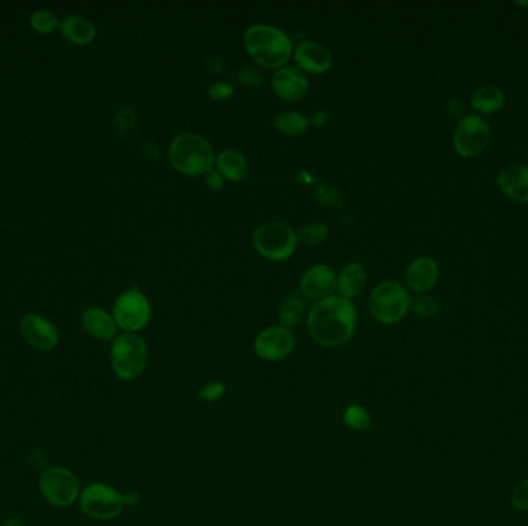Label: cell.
Instances as JSON below:
<instances>
[{
	"label": "cell",
	"mask_w": 528,
	"mask_h": 526,
	"mask_svg": "<svg viewBox=\"0 0 528 526\" xmlns=\"http://www.w3.org/2000/svg\"><path fill=\"white\" fill-rule=\"evenodd\" d=\"M506 104V93L498 85H483L474 91L472 105L481 113L490 114L499 112Z\"/></svg>",
	"instance_id": "22"
},
{
	"label": "cell",
	"mask_w": 528,
	"mask_h": 526,
	"mask_svg": "<svg viewBox=\"0 0 528 526\" xmlns=\"http://www.w3.org/2000/svg\"><path fill=\"white\" fill-rule=\"evenodd\" d=\"M125 504L135 505L137 504L138 500V494H129V496H124Z\"/></svg>",
	"instance_id": "38"
},
{
	"label": "cell",
	"mask_w": 528,
	"mask_h": 526,
	"mask_svg": "<svg viewBox=\"0 0 528 526\" xmlns=\"http://www.w3.org/2000/svg\"><path fill=\"white\" fill-rule=\"evenodd\" d=\"M371 315L381 324H396L408 313L411 296L404 284L387 280L377 284L368 300Z\"/></svg>",
	"instance_id": "5"
},
{
	"label": "cell",
	"mask_w": 528,
	"mask_h": 526,
	"mask_svg": "<svg viewBox=\"0 0 528 526\" xmlns=\"http://www.w3.org/2000/svg\"><path fill=\"white\" fill-rule=\"evenodd\" d=\"M205 65H207V68H211L212 71H215V73L222 74L224 71V63L218 57H209Z\"/></svg>",
	"instance_id": "35"
},
{
	"label": "cell",
	"mask_w": 528,
	"mask_h": 526,
	"mask_svg": "<svg viewBox=\"0 0 528 526\" xmlns=\"http://www.w3.org/2000/svg\"><path fill=\"white\" fill-rule=\"evenodd\" d=\"M294 59H296L297 67L305 73L323 74L330 71L332 67L330 50L314 40L301 42L296 48Z\"/></svg>",
	"instance_id": "15"
},
{
	"label": "cell",
	"mask_w": 528,
	"mask_h": 526,
	"mask_svg": "<svg viewBox=\"0 0 528 526\" xmlns=\"http://www.w3.org/2000/svg\"><path fill=\"white\" fill-rule=\"evenodd\" d=\"M245 46L258 65L264 68H279L288 65L292 56V40L283 29L256 23L246 29Z\"/></svg>",
	"instance_id": "2"
},
{
	"label": "cell",
	"mask_w": 528,
	"mask_h": 526,
	"mask_svg": "<svg viewBox=\"0 0 528 526\" xmlns=\"http://www.w3.org/2000/svg\"><path fill=\"white\" fill-rule=\"evenodd\" d=\"M511 506L519 513L528 511V477L519 481L511 492Z\"/></svg>",
	"instance_id": "30"
},
{
	"label": "cell",
	"mask_w": 528,
	"mask_h": 526,
	"mask_svg": "<svg viewBox=\"0 0 528 526\" xmlns=\"http://www.w3.org/2000/svg\"><path fill=\"white\" fill-rule=\"evenodd\" d=\"M343 423L347 424L348 428L352 430H368L373 424L370 413L360 405H351L345 409L343 413Z\"/></svg>",
	"instance_id": "25"
},
{
	"label": "cell",
	"mask_w": 528,
	"mask_h": 526,
	"mask_svg": "<svg viewBox=\"0 0 528 526\" xmlns=\"http://www.w3.org/2000/svg\"><path fill=\"white\" fill-rule=\"evenodd\" d=\"M2 526H23V522L21 519H16V517H13L10 521L6 522L5 525Z\"/></svg>",
	"instance_id": "39"
},
{
	"label": "cell",
	"mask_w": 528,
	"mask_h": 526,
	"mask_svg": "<svg viewBox=\"0 0 528 526\" xmlns=\"http://www.w3.org/2000/svg\"><path fill=\"white\" fill-rule=\"evenodd\" d=\"M500 190L519 203H528V165H508L498 176Z\"/></svg>",
	"instance_id": "18"
},
{
	"label": "cell",
	"mask_w": 528,
	"mask_h": 526,
	"mask_svg": "<svg viewBox=\"0 0 528 526\" xmlns=\"http://www.w3.org/2000/svg\"><path fill=\"white\" fill-rule=\"evenodd\" d=\"M252 244L263 258L269 261H286L296 252L298 237L286 222L267 221L254 230Z\"/></svg>",
	"instance_id": "6"
},
{
	"label": "cell",
	"mask_w": 528,
	"mask_h": 526,
	"mask_svg": "<svg viewBox=\"0 0 528 526\" xmlns=\"http://www.w3.org/2000/svg\"><path fill=\"white\" fill-rule=\"evenodd\" d=\"M114 321L125 334H137L147 326L152 318V305L147 296L138 288L125 290L114 301Z\"/></svg>",
	"instance_id": "9"
},
{
	"label": "cell",
	"mask_w": 528,
	"mask_h": 526,
	"mask_svg": "<svg viewBox=\"0 0 528 526\" xmlns=\"http://www.w3.org/2000/svg\"><path fill=\"white\" fill-rule=\"evenodd\" d=\"M80 322H82V328L87 334L93 338L101 339V341H110V339L116 338L118 324L114 321L113 315H110L101 307L86 309L82 312Z\"/></svg>",
	"instance_id": "17"
},
{
	"label": "cell",
	"mask_w": 528,
	"mask_h": 526,
	"mask_svg": "<svg viewBox=\"0 0 528 526\" xmlns=\"http://www.w3.org/2000/svg\"><path fill=\"white\" fill-rule=\"evenodd\" d=\"M328 235H330V229L318 221L309 222L301 229L300 233H297L298 243L305 244L307 247H315L318 244L324 243Z\"/></svg>",
	"instance_id": "26"
},
{
	"label": "cell",
	"mask_w": 528,
	"mask_h": 526,
	"mask_svg": "<svg viewBox=\"0 0 528 526\" xmlns=\"http://www.w3.org/2000/svg\"><path fill=\"white\" fill-rule=\"evenodd\" d=\"M254 347H256V355L263 360L281 362L294 351L296 337L290 332V329L283 326H269L256 335Z\"/></svg>",
	"instance_id": "11"
},
{
	"label": "cell",
	"mask_w": 528,
	"mask_h": 526,
	"mask_svg": "<svg viewBox=\"0 0 528 526\" xmlns=\"http://www.w3.org/2000/svg\"><path fill=\"white\" fill-rule=\"evenodd\" d=\"M411 311L415 312V315H419L422 318H432L438 315L440 312V305L439 301L428 294H417L411 300Z\"/></svg>",
	"instance_id": "27"
},
{
	"label": "cell",
	"mask_w": 528,
	"mask_h": 526,
	"mask_svg": "<svg viewBox=\"0 0 528 526\" xmlns=\"http://www.w3.org/2000/svg\"><path fill=\"white\" fill-rule=\"evenodd\" d=\"M110 362L118 379L122 381L137 380L147 368V343L137 334L118 335L112 343Z\"/></svg>",
	"instance_id": "4"
},
{
	"label": "cell",
	"mask_w": 528,
	"mask_h": 526,
	"mask_svg": "<svg viewBox=\"0 0 528 526\" xmlns=\"http://www.w3.org/2000/svg\"><path fill=\"white\" fill-rule=\"evenodd\" d=\"M21 334L31 347L38 351L50 352L59 341V332L46 318L29 313L21 320Z\"/></svg>",
	"instance_id": "13"
},
{
	"label": "cell",
	"mask_w": 528,
	"mask_h": 526,
	"mask_svg": "<svg viewBox=\"0 0 528 526\" xmlns=\"http://www.w3.org/2000/svg\"><path fill=\"white\" fill-rule=\"evenodd\" d=\"M491 139L490 124L479 114H468L460 119L456 127L455 142L456 152L464 158H474L482 153Z\"/></svg>",
	"instance_id": "10"
},
{
	"label": "cell",
	"mask_w": 528,
	"mask_h": 526,
	"mask_svg": "<svg viewBox=\"0 0 528 526\" xmlns=\"http://www.w3.org/2000/svg\"><path fill=\"white\" fill-rule=\"evenodd\" d=\"M357 328V311L352 301L331 295L317 301L307 315V330L314 341L324 347L345 345Z\"/></svg>",
	"instance_id": "1"
},
{
	"label": "cell",
	"mask_w": 528,
	"mask_h": 526,
	"mask_svg": "<svg viewBox=\"0 0 528 526\" xmlns=\"http://www.w3.org/2000/svg\"><path fill=\"white\" fill-rule=\"evenodd\" d=\"M448 110L453 114H460L464 112V107H462L459 99H451L448 102Z\"/></svg>",
	"instance_id": "37"
},
{
	"label": "cell",
	"mask_w": 528,
	"mask_h": 526,
	"mask_svg": "<svg viewBox=\"0 0 528 526\" xmlns=\"http://www.w3.org/2000/svg\"><path fill=\"white\" fill-rule=\"evenodd\" d=\"M205 181L209 186V188L215 190V192L224 188V178H222V173L218 170L212 169L209 173H205Z\"/></svg>",
	"instance_id": "34"
},
{
	"label": "cell",
	"mask_w": 528,
	"mask_h": 526,
	"mask_svg": "<svg viewBox=\"0 0 528 526\" xmlns=\"http://www.w3.org/2000/svg\"><path fill=\"white\" fill-rule=\"evenodd\" d=\"M215 167L228 181H243L249 173L247 159L237 150H222L215 159Z\"/></svg>",
	"instance_id": "20"
},
{
	"label": "cell",
	"mask_w": 528,
	"mask_h": 526,
	"mask_svg": "<svg viewBox=\"0 0 528 526\" xmlns=\"http://www.w3.org/2000/svg\"><path fill=\"white\" fill-rule=\"evenodd\" d=\"M39 491L46 504L54 508H69L80 502V481L63 466H46L39 477Z\"/></svg>",
	"instance_id": "7"
},
{
	"label": "cell",
	"mask_w": 528,
	"mask_h": 526,
	"mask_svg": "<svg viewBox=\"0 0 528 526\" xmlns=\"http://www.w3.org/2000/svg\"><path fill=\"white\" fill-rule=\"evenodd\" d=\"M29 23H31V29L42 34L52 33L59 25L57 17L50 12H36L31 16Z\"/></svg>",
	"instance_id": "29"
},
{
	"label": "cell",
	"mask_w": 528,
	"mask_h": 526,
	"mask_svg": "<svg viewBox=\"0 0 528 526\" xmlns=\"http://www.w3.org/2000/svg\"><path fill=\"white\" fill-rule=\"evenodd\" d=\"M439 280V266L430 256L415 258L405 271V281L411 290L417 294H426L434 288Z\"/></svg>",
	"instance_id": "16"
},
{
	"label": "cell",
	"mask_w": 528,
	"mask_h": 526,
	"mask_svg": "<svg viewBox=\"0 0 528 526\" xmlns=\"http://www.w3.org/2000/svg\"><path fill=\"white\" fill-rule=\"evenodd\" d=\"M0 526H2V525H0Z\"/></svg>",
	"instance_id": "40"
},
{
	"label": "cell",
	"mask_w": 528,
	"mask_h": 526,
	"mask_svg": "<svg viewBox=\"0 0 528 526\" xmlns=\"http://www.w3.org/2000/svg\"><path fill=\"white\" fill-rule=\"evenodd\" d=\"M315 199L318 204L322 205H331V207H339L341 205V193L334 184L330 182H324L317 187V192H315Z\"/></svg>",
	"instance_id": "28"
},
{
	"label": "cell",
	"mask_w": 528,
	"mask_h": 526,
	"mask_svg": "<svg viewBox=\"0 0 528 526\" xmlns=\"http://www.w3.org/2000/svg\"><path fill=\"white\" fill-rule=\"evenodd\" d=\"M207 95L214 101H228L235 95V87L228 82H214L207 88Z\"/></svg>",
	"instance_id": "32"
},
{
	"label": "cell",
	"mask_w": 528,
	"mask_h": 526,
	"mask_svg": "<svg viewBox=\"0 0 528 526\" xmlns=\"http://www.w3.org/2000/svg\"><path fill=\"white\" fill-rule=\"evenodd\" d=\"M226 394V385L222 381H212L199 390V398L205 403L218 402L222 396Z\"/></svg>",
	"instance_id": "31"
},
{
	"label": "cell",
	"mask_w": 528,
	"mask_h": 526,
	"mask_svg": "<svg viewBox=\"0 0 528 526\" xmlns=\"http://www.w3.org/2000/svg\"><path fill=\"white\" fill-rule=\"evenodd\" d=\"M173 169L184 176L198 178L215 167V152L211 142L197 133L176 136L169 147Z\"/></svg>",
	"instance_id": "3"
},
{
	"label": "cell",
	"mask_w": 528,
	"mask_h": 526,
	"mask_svg": "<svg viewBox=\"0 0 528 526\" xmlns=\"http://www.w3.org/2000/svg\"><path fill=\"white\" fill-rule=\"evenodd\" d=\"M124 496L110 485L95 481L87 485L80 496V508L91 521H113L122 513Z\"/></svg>",
	"instance_id": "8"
},
{
	"label": "cell",
	"mask_w": 528,
	"mask_h": 526,
	"mask_svg": "<svg viewBox=\"0 0 528 526\" xmlns=\"http://www.w3.org/2000/svg\"><path fill=\"white\" fill-rule=\"evenodd\" d=\"M275 127L277 130L284 135L297 136L305 133L311 125V121L305 114L296 113V112H284L275 118Z\"/></svg>",
	"instance_id": "24"
},
{
	"label": "cell",
	"mask_w": 528,
	"mask_h": 526,
	"mask_svg": "<svg viewBox=\"0 0 528 526\" xmlns=\"http://www.w3.org/2000/svg\"><path fill=\"white\" fill-rule=\"evenodd\" d=\"M61 33L65 39L76 46H87L96 38L95 25L82 16L65 17L61 22Z\"/></svg>",
	"instance_id": "21"
},
{
	"label": "cell",
	"mask_w": 528,
	"mask_h": 526,
	"mask_svg": "<svg viewBox=\"0 0 528 526\" xmlns=\"http://www.w3.org/2000/svg\"><path fill=\"white\" fill-rule=\"evenodd\" d=\"M366 284V269L357 261L349 263L341 269L337 277V290L339 295L352 301L364 292Z\"/></svg>",
	"instance_id": "19"
},
{
	"label": "cell",
	"mask_w": 528,
	"mask_h": 526,
	"mask_svg": "<svg viewBox=\"0 0 528 526\" xmlns=\"http://www.w3.org/2000/svg\"><path fill=\"white\" fill-rule=\"evenodd\" d=\"M328 121H330V116L323 110H320L313 116V124L317 125V127H324V125L328 124Z\"/></svg>",
	"instance_id": "36"
},
{
	"label": "cell",
	"mask_w": 528,
	"mask_h": 526,
	"mask_svg": "<svg viewBox=\"0 0 528 526\" xmlns=\"http://www.w3.org/2000/svg\"><path fill=\"white\" fill-rule=\"evenodd\" d=\"M300 290L307 300L315 303L334 295V290H337V275L334 269L328 264L309 267L301 277Z\"/></svg>",
	"instance_id": "12"
},
{
	"label": "cell",
	"mask_w": 528,
	"mask_h": 526,
	"mask_svg": "<svg viewBox=\"0 0 528 526\" xmlns=\"http://www.w3.org/2000/svg\"><path fill=\"white\" fill-rule=\"evenodd\" d=\"M272 88L283 101L296 102L306 96L309 80L305 71L296 65H284L272 76Z\"/></svg>",
	"instance_id": "14"
},
{
	"label": "cell",
	"mask_w": 528,
	"mask_h": 526,
	"mask_svg": "<svg viewBox=\"0 0 528 526\" xmlns=\"http://www.w3.org/2000/svg\"><path fill=\"white\" fill-rule=\"evenodd\" d=\"M237 80L239 84L246 85V87H258L264 82V78L260 71H256L254 68L243 67L237 71Z\"/></svg>",
	"instance_id": "33"
},
{
	"label": "cell",
	"mask_w": 528,
	"mask_h": 526,
	"mask_svg": "<svg viewBox=\"0 0 528 526\" xmlns=\"http://www.w3.org/2000/svg\"><path fill=\"white\" fill-rule=\"evenodd\" d=\"M305 315V301L298 295H289L280 305L279 318L283 328H297Z\"/></svg>",
	"instance_id": "23"
}]
</instances>
